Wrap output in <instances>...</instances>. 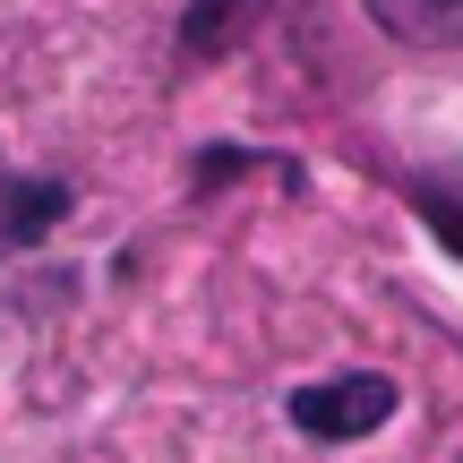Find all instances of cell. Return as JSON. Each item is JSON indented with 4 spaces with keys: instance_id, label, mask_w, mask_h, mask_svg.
Here are the masks:
<instances>
[{
    "instance_id": "3957f363",
    "label": "cell",
    "mask_w": 463,
    "mask_h": 463,
    "mask_svg": "<svg viewBox=\"0 0 463 463\" xmlns=\"http://www.w3.org/2000/svg\"><path fill=\"white\" fill-rule=\"evenodd\" d=\"M0 206H9V215H0V249H17V241H34V232H43V223L69 206V189H43V181H0Z\"/></svg>"
},
{
    "instance_id": "277c9868",
    "label": "cell",
    "mask_w": 463,
    "mask_h": 463,
    "mask_svg": "<svg viewBox=\"0 0 463 463\" xmlns=\"http://www.w3.org/2000/svg\"><path fill=\"white\" fill-rule=\"evenodd\" d=\"M420 215H430L438 232H447V249L463 258V206H447V198H420Z\"/></svg>"
},
{
    "instance_id": "6da1fadb",
    "label": "cell",
    "mask_w": 463,
    "mask_h": 463,
    "mask_svg": "<svg viewBox=\"0 0 463 463\" xmlns=\"http://www.w3.org/2000/svg\"><path fill=\"white\" fill-rule=\"evenodd\" d=\"M283 412H292V430L317 438V447H352V438H369L386 412H395V378H378V369H344V378L300 386Z\"/></svg>"
},
{
    "instance_id": "7a4b0ae2",
    "label": "cell",
    "mask_w": 463,
    "mask_h": 463,
    "mask_svg": "<svg viewBox=\"0 0 463 463\" xmlns=\"http://www.w3.org/2000/svg\"><path fill=\"white\" fill-rule=\"evenodd\" d=\"M395 43H455L463 34V0H361Z\"/></svg>"
}]
</instances>
